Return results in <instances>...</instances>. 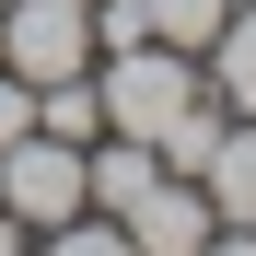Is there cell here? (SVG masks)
Wrapping results in <instances>:
<instances>
[{
	"label": "cell",
	"mask_w": 256,
	"mask_h": 256,
	"mask_svg": "<svg viewBox=\"0 0 256 256\" xmlns=\"http://www.w3.org/2000/svg\"><path fill=\"white\" fill-rule=\"evenodd\" d=\"M94 94H105V128H116V140H163V128H175L210 82H198L186 47L140 35V47H105V58H94Z\"/></svg>",
	"instance_id": "1"
},
{
	"label": "cell",
	"mask_w": 256,
	"mask_h": 256,
	"mask_svg": "<svg viewBox=\"0 0 256 256\" xmlns=\"http://www.w3.org/2000/svg\"><path fill=\"white\" fill-rule=\"evenodd\" d=\"M0 70L24 82L94 70V0H0Z\"/></svg>",
	"instance_id": "2"
},
{
	"label": "cell",
	"mask_w": 256,
	"mask_h": 256,
	"mask_svg": "<svg viewBox=\"0 0 256 256\" xmlns=\"http://www.w3.org/2000/svg\"><path fill=\"white\" fill-rule=\"evenodd\" d=\"M0 210H12L24 233H47V222H70V210H94V186H82V140L24 128V140L0 152Z\"/></svg>",
	"instance_id": "3"
},
{
	"label": "cell",
	"mask_w": 256,
	"mask_h": 256,
	"mask_svg": "<svg viewBox=\"0 0 256 256\" xmlns=\"http://www.w3.org/2000/svg\"><path fill=\"white\" fill-rule=\"evenodd\" d=\"M116 222H128V244H140V256H198L210 233H222V222H210V198H198V175H152Z\"/></svg>",
	"instance_id": "4"
},
{
	"label": "cell",
	"mask_w": 256,
	"mask_h": 256,
	"mask_svg": "<svg viewBox=\"0 0 256 256\" xmlns=\"http://www.w3.org/2000/svg\"><path fill=\"white\" fill-rule=\"evenodd\" d=\"M198 198H210V222H256V116H222V140L198 163Z\"/></svg>",
	"instance_id": "5"
},
{
	"label": "cell",
	"mask_w": 256,
	"mask_h": 256,
	"mask_svg": "<svg viewBox=\"0 0 256 256\" xmlns=\"http://www.w3.org/2000/svg\"><path fill=\"white\" fill-rule=\"evenodd\" d=\"M198 82H210L233 116H256V0H233V24L198 47Z\"/></svg>",
	"instance_id": "6"
},
{
	"label": "cell",
	"mask_w": 256,
	"mask_h": 256,
	"mask_svg": "<svg viewBox=\"0 0 256 256\" xmlns=\"http://www.w3.org/2000/svg\"><path fill=\"white\" fill-rule=\"evenodd\" d=\"M35 128L94 152V140H105V94H94V70H70V82H35Z\"/></svg>",
	"instance_id": "7"
},
{
	"label": "cell",
	"mask_w": 256,
	"mask_h": 256,
	"mask_svg": "<svg viewBox=\"0 0 256 256\" xmlns=\"http://www.w3.org/2000/svg\"><path fill=\"white\" fill-rule=\"evenodd\" d=\"M35 256H140V244H128V222H105V210H70V222L35 233Z\"/></svg>",
	"instance_id": "8"
},
{
	"label": "cell",
	"mask_w": 256,
	"mask_h": 256,
	"mask_svg": "<svg viewBox=\"0 0 256 256\" xmlns=\"http://www.w3.org/2000/svg\"><path fill=\"white\" fill-rule=\"evenodd\" d=\"M222 24H233V0H152V35H163V47H186V58H198Z\"/></svg>",
	"instance_id": "9"
},
{
	"label": "cell",
	"mask_w": 256,
	"mask_h": 256,
	"mask_svg": "<svg viewBox=\"0 0 256 256\" xmlns=\"http://www.w3.org/2000/svg\"><path fill=\"white\" fill-rule=\"evenodd\" d=\"M152 35V0H94V58L105 47H140Z\"/></svg>",
	"instance_id": "10"
},
{
	"label": "cell",
	"mask_w": 256,
	"mask_h": 256,
	"mask_svg": "<svg viewBox=\"0 0 256 256\" xmlns=\"http://www.w3.org/2000/svg\"><path fill=\"white\" fill-rule=\"evenodd\" d=\"M24 128H35V82H24V70H0V152H12Z\"/></svg>",
	"instance_id": "11"
},
{
	"label": "cell",
	"mask_w": 256,
	"mask_h": 256,
	"mask_svg": "<svg viewBox=\"0 0 256 256\" xmlns=\"http://www.w3.org/2000/svg\"><path fill=\"white\" fill-rule=\"evenodd\" d=\"M198 256H256V222H222V233H210Z\"/></svg>",
	"instance_id": "12"
},
{
	"label": "cell",
	"mask_w": 256,
	"mask_h": 256,
	"mask_svg": "<svg viewBox=\"0 0 256 256\" xmlns=\"http://www.w3.org/2000/svg\"><path fill=\"white\" fill-rule=\"evenodd\" d=\"M0 256H35V233H24V222H12V210H0Z\"/></svg>",
	"instance_id": "13"
}]
</instances>
